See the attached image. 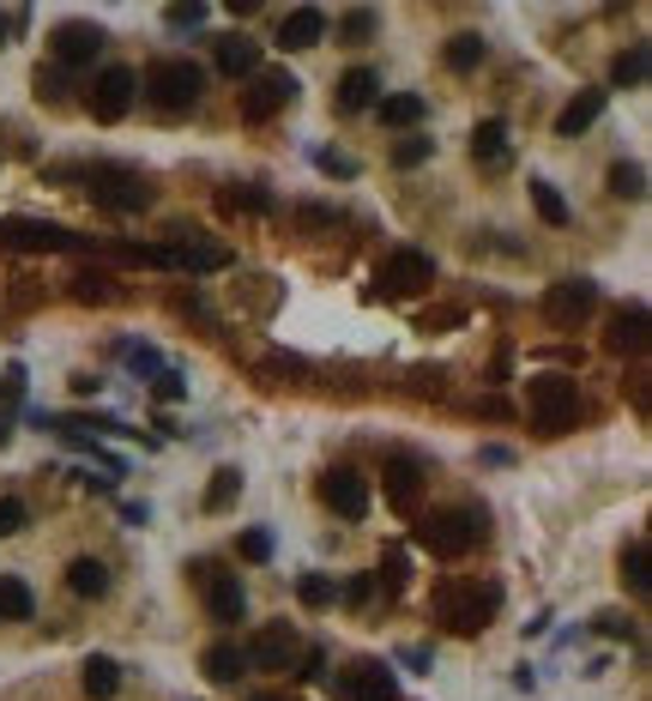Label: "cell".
<instances>
[{"instance_id":"cell-1","label":"cell","mask_w":652,"mask_h":701,"mask_svg":"<svg viewBox=\"0 0 652 701\" xmlns=\"http://www.w3.org/2000/svg\"><path fill=\"white\" fill-rule=\"evenodd\" d=\"M200 85H206V73H200L194 61H151L139 92L151 97V109H158V116H182V109L200 104Z\"/></svg>"},{"instance_id":"cell-2","label":"cell","mask_w":652,"mask_h":701,"mask_svg":"<svg viewBox=\"0 0 652 701\" xmlns=\"http://www.w3.org/2000/svg\"><path fill=\"white\" fill-rule=\"evenodd\" d=\"M417 544H424L429 556H466L483 544V514H471V508H441V514L417 520Z\"/></svg>"},{"instance_id":"cell-3","label":"cell","mask_w":652,"mask_h":701,"mask_svg":"<svg viewBox=\"0 0 652 701\" xmlns=\"http://www.w3.org/2000/svg\"><path fill=\"white\" fill-rule=\"evenodd\" d=\"M526 405H532V429L538 436H568L574 417H580V393H574L568 375H538L526 387Z\"/></svg>"},{"instance_id":"cell-4","label":"cell","mask_w":652,"mask_h":701,"mask_svg":"<svg viewBox=\"0 0 652 701\" xmlns=\"http://www.w3.org/2000/svg\"><path fill=\"white\" fill-rule=\"evenodd\" d=\"M85 194L104 212H146L151 206V182L139 170H115V163H92L85 170Z\"/></svg>"},{"instance_id":"cell-5","label":"cell","mask_w":652,"mask_h":701,"mask_svg":"<svg viewBox=\"0 0 652 701\" xmlns=\"http://www.w3.org/2000/svg\"><path fill=\"white\" fill-rule=\"evenodd\" d=\"M495 605H502V593H495V586H441V593H435V610H441V623L453 635L490 629Z\"/></svg>"},{"instance_id":"cell-6","label":"cell","mask_w":652,"mask_h":701,"mask_svg":"<svg viewBox=\"0 0 652 701\" xmlns=\"http://www.w3.org/2000/svg\"><path fill=\"white\" fill-rule=\"evenodd\" d=\"M592 309H598L592 278H562V285H549V297H544V321L556 327V333H574Z\"/></svg>"},{"instance_id":"cell-7","label":"cell","mask_w":652,"mask_h":701,"mask_svg":"<svg viewBox=\"0 0 652 701\" xmlns=\"http://www.w3.org/2000/svg\"><path fill=\"white\" fill-rule=\"evenodd\" d=\"M0 248H19V254H67V248H79V236H73L67 224L7 219V224H0Z\"/></svg>"},{"instance_id":"cell-8","label":"cell","mask_w":652,"mask_h":701,"mask_svg":"<svg viewBox=\"0 0 652 701\" xmlns=\"http://www.w3.org/2000/svg\"><path fill=\"white\" fill-rule=\"evenodd\" d=\"M381 297H393V302H405V297H417V290H429L435 285V261L424 248H399L387 266H381Z\"/></svg>"},{"instance_id":"cell-9","label":"cell","mask_w":652,"mask_h":701,"mask_svg":"<svg viewBox=\"0 0 652 701\" xmlns=\"http://www.w3.org/2000/svg\"><path fill=\"white\" fill-rule=\"evenodd\" d=\"M393 671L381 666V659H356V666H344L339 678H332V701H393Z\"/></svg>"},{"instance_id":"cell-10","label":"cell","mask_w":652,"mask_h":701,"mask_svg":"<svg viewBox=\"0 0 652 701\" xmlns=\"http://www.w3.org/2000/svg\"><path fill=\"white\" fill-rule=\"evenodd\" d=\"M133 97H139V73L133 67H104L97 85H92V116L97 121H121L127 109H133Z\"/></svg>"},{"instance_id":"cell-11","label":"cell","mask_w":652,"mask_h":701,"mask_svg":"<svg viewBox=\"0 0 652 701\" xmlns=\"http://www.w3.org/2000/svg\"><path fill=\"white\" fill-rule=\"evenodd\" d=\"M297 97V79H290L285 67L278 73H254V85L242 92V121H266V116H278V109Z\"/></svg>"},{"instance_id":"cell-12","label":"cell","mask_w":652,"mask_h":701,"mask_svg":"<svg viewBox=\"0 0 652 701\" xmlns=\"http://www.w3.org/2000/svg\"><path fill=\"white\" fill-rule=\"evenodd\" d=\"M163 261H170L175 273H217V266H229V248L194 242V231H175V242H163Z\"/></svg>"},{"instance_id":"cell-13","label":"cell","mask_w":652,"mask_h":701,"mask_svg":"<svg viewBox=\"0 0 652 701\" xmlns=\"http://www.w3.org/2000/svg\"><path fill=\"white\" fill-rule=\"evenodd\" d=\"M200 586H206V610H212V623H242L248 617V593H242V581L236 575H212V569H194Z\"/></svg>"},{"instance_id":"cell-14","label":"cell","mask_w":652,"mask_h":701,"mask_svg":"<svg viewBox=\"0 0 652 701\" xmlns=\"http://www.w3.org/2000/svg\"><path fill=\"white\" fill-rule=\"evenodd\" d=\"M321 496H327V508L339 520H363L368 514V478L363 471H327V484H321Z\"/></svg>"},{"instance_id":"cell-15","label":"cell","mask_w":652,"mask_h":701,"mask_svg":"<svg viewBox=\"0 0 652 701\" xmlns=\"http://www.w3.org/2000/svg\"><path fill=\"white\" fill-rule=\"evenodd\" d=\"M97 49H104V31H97V24H61V31L49 36V55H55V67H85Z\"/></svg>"},{"instance_id":"cell-16","label":"cell","mask_w":652,"mask_h":701,"mask_svg":"<svg viewBox=\"0 0 652 701\" xmlns=\"http://www.w3.org/2000/svg\"><path fill=\"white\" fill-rule=\"evenodd\" d=\"M248 654L254 671H290V659H297V635L285 629V623H272V629L254 635V647H242Z\"/></svg>"},{"instance_id":"cell-17","label":"cell","mask_w":652,"mask_h":701,"mask_svg":"<svg viewBox=\"0 0 652 701\" xmlns=\"http://www.w3.org/2000/svg\"><path fill=\"white\" fill-rule=\"evenodd\" d=\"M327 36V12L321 7H297L278 19V49H290V55H302V49H321Z\"/></svg>"},{"instance_id":"cell-18","label":"cell","mask_w":652,"mask_h":701,"mask_svg":"<svg viewBox=\"0 0 652 701\" xmlns=\"http://www.w3.org/2000/svg\"><path fill=\"white\" fill-rule=\"evenodd\" d=\"M417 478H424V466H417L411 454H393V460H387V502L411 514V508H417Z\"/></svg>"},{"instance_id":"cell-19","label":"cell","mask_w":652,"mask_h":701,"mask_svg":"<svg viewBox=\"0 0 652 701\" xmlns=\"http://www.w3.org/2000/svg\"><path fill=\"white\" fill-rule=\"evenodd\" d=\"M217 73H229V79H254V73H260V43H248V36H224V43H217Z\"/></svg>"},{"instance_id":"cell-20","label":"cell","mask_w":652,"mask_h":701,"mask_svg":"<svg viewBox=\"0 0 652 701\" xmlns=\"http://www.w3.org/2000/svg\"><path fill=\"white\" fill-rule=\"evenodd\" d=\"M617 357H641L646 351V309H622L617 321H610V339H605Z\"/></svg>"},{"instance_id":"cell-21","label":"cell","mask_w":652,"mask_h":701,"mask_svg":"<svg viewBox=\"0 0 652 701\" xmlns=\"http://www.w3.org/2000/svg\"><path fill=\"white\" fill-rule=\"evenodd\" d=\"M598 116H605V92H580V97H574V104L556 116V134H562V139H574V134H586V127H592Z\"/></svg>"},{"instance_id":"cell-22","label":"cell","mask_w":652,"mask_h":701,"mask_svg":"<svg viewBox=\"0 0 652 701\" xmlns=\"http://www.w3.org/2000/svg\"><path fill=\"white\" fill-rule=\"evenodd\" d=\"M200 666H206V678H212V683H236L242 671H248V654H242L236 641H212Z\"/></svg>"},{"instance_id":"cell-23","label":"cell","mask_w":652,"mask_h":701,"mask_svg":"<svg viewBox=\"0 0 652 701\" xmlns=\"http://www.w3.org/2000/svg\"><path fill=\"white\" fill-rule=\"evenodd\" d=\"M381 127H417L429 116V104H424V92H393V97H381Z\"/></svg>"},{"instance_id":"cell-24","label":"cell","mask_w":652,"mask_h":701,"mask_svg":"<svg viewBox=\"0 0 652 701\" xmlns=\"http://www.w3.org/2000/svg\"><path fill=\"white\" fill-rule=\"evenodd\" d=\"M36 617V593L19 575H0V623H31Z\"/></svg>"},{"instance_id":"cell-25","label":"cell","mask_w":652,"mask_h":701,"mask_svg":"<svg viewBox=\"0 0 652 701\" xmlns=\"http://www.w3.org/2000/svg\"><path fill=\"white\" fill-rule=\"evenodd\" d=\"M471 158L490 163V170H502L507 163V127L502 121H478V134H471Z\"/></svg>"},{"instance_id":"cell-26","label":"cell","mask_w":652,"mask_h":701,"mask_svg":"<svg viewBox=\"0 0 652 701\" xmlns=\"http://www.w3.org/2000/svg\"><path fill=\"white\" fill-rule=\"evenodd\" d=\"M79 678H85V695H92V701H109L115 690H121V666H115V659H104V654L85 659Z\"/></svg>"},{"instance_id":"cell-27","label":"cell","mask_w":652,"mask_h":701,"mask_svg":"<svg viewBox=\"0 0 652 701\" xmlns=\"http://www.w3.org/2000/svg\"><path fill=\"white\" fill-rule=\"evenodd\" d=\"M375 92H381L375 73H368V67H351V73L339 79V109H368V104H375Z\"/></svg>"},{"instance_id":"cell-28","label":"cell","mask_w":652,"mask_h":701,"mask_svg":"<svg viewBox=\"0 0 652 701\" xmlns=\"http://www.w3.org/2000/svg\"><path fill=\"white\" fill-rule=\"evenodd\" d=\"M67 586H73L79 598H104V593H109V569L92 563V556H79V563L67 569Z\"/></svg>"},{"instance_id":"cell-29","label":"cell","mask_w":652,"mask_h":701,"mask_svg":"<svg viewBox=\"0 0 652 701\" xmlns=\"http://www.w3.org/2000/svg\"><path fill=\"white\" fill-rule=\"evenodd\" d=\"M236 496H242V471H236V466H217L212 484H206V508H212V514H224Z\"/></svg>"},{"instance_id":"cell-30","label":"cell","mask_w":652,"mask_h":701,"mask_svg":"<svg viewBox=\"0 0 652 701\" xmlns=\"http://www.w3.org/2000/svg\"><path fill=\"white\" fill-rule=\"evenodd\" d=\"M622 575H629V593L646 598L652 593V575H646V539H634L629 551H622Z\"/></svg>"},{"instance_id":"cell-31","label":"cell","mask_w":652,"mask_h":701,"mask_svg":"<svg viewBox=\"0 0 652 701\" xmlns=\"http://www.w3.org/2000/svg\"><path fill=\"white\" fill-rule=\"evenodd\" d=\"M478 61H483V36L478 31H459L453 43H447V67H453V73H471Z\"/></svg>"},{"instance_id":"cell-32","label":"cell","mask_w":652,"mask_h":701,"mask_svg":"<svg viewBox=\"0 0 652 701\" xmlns=\"http://www.w3.org/2000/svg\"><path fill=\"white\" fill-rule=\"evenodd\" d=\"M532 206H538V219L549 224V231H562V224H568V200H562L549 182H532Z\"/></svg>"},{"instance_id":"cell-33","label":"cell","mask_w":652,"mask_h":701,"mask_svg":"<svg viewBox=\"0 0 652 701\" xmlns=\"http://www.w3.org/2000/svg\"><path fill=\"white\" fill-rule=\"evenodd\" d=\"M73 297H79V302H115L121 290H115L109 273H79V278H73Z\"/></svg>"},{"instance_id":"cell-34","label":"cell","mask_w":652,"mask_h":701,"mask_svg":"<svg viewBox=\"0 0 652 701\" xmlns=\"http://www.w3.org/2000/svg\"><path fill=\"white\" fill-rule=\"evenodd\" d=\"M610 194H617V200H641L646 194V170H641V163H617V170H610Z\"/></svg>"},{"instance_id":"cell-35","label":"cell","mask_w":652,"mask_h":701,"mask_svg":"<svg viewBox=\"0 0 652 701\" xmlns=\"http://www.w3.org/2000/svg\"><path fill=\"white\" fill-rule=\"evenodd\" d=\"M610 79H617V85H641V79H646V43L622 49L617 67H610Z\"/></svg>"},{"instance_id":"cell-36","label":"cell","mask_w":652,"mask_h":701,"mask_svg":"<svg viewBox=\"0 0 652 701\" xmlns=\"http://www.w3.org/2000/svg\"><path fill=\"white\" fill-rule=\"evenodd\" d=\"M297 598H302L309 610H327L332 598H339V586H332L327 575H302V581H297Z\"/></svg>"},{"instance_id":"cell-37","label":"cell","mask_w":652,"mask_h":701,"mask_svg":"<svg viewBox=\"0 0 652 701\" xmlns=\"http://www.w3.org/2000/svg\"><path fill=\"white\" fill-rule=\"evenodd\" d=\"M339 36H344V43H368V36H375V12H368V7H351V12L339 19Z\"/></svg>"},{"instance_id":"cell-38","label":"cell","mask_w":652,"mask_h":701,"mask_svg":"<svg viewBox=\"0 0 652 701\" xmlns=\"http://www.w3.org/2000/svg\"><path fill=\"white\" fill-rule=\"evenodd\" d=\"M236 556H242V563H266V556H272V532L248 527V532L236 539Z\"/></svg>"},{"instance_id":"cell-39","label":"cell","mask_w":652,"mask_h":701,"mask_svg":"<svg viewBox=\"0 0 652 701\" xmlns=\"http://www.w3.org/2000/svg\"><path fill=\"white\" fill-rule=\"evenodd\" d=\"M24 520H31V508H24L19 496H0V539H12V532H24Z\"/></svg>"},{"instance_id":"cell-40","label":"cell","mask_w":652,"mask_h":701,"mask_svg":"<svg viewBox=\"0 0 652 701\" xmlns=\"http://www.w3.org/2000/svg\"><path fill=\"white\" fill-rule=\"evenodd\" d=\"M429 151H435V139H399V146H393V163H399V170H417Z\"/></svg>"},{"instance_id":"cell-41","label":"cell","mask_w":652,"mask_h":701,"mask_svg":"<svg viewBox=\"0 0 652 701\" xmlns=\"http://www.w3.org/2000/svg\"><path fill=\"white\" fill-rule=\"evenodd\" d=\"M36 97H49V104H61V97H67V92H61V73H36Z\"/></svg>"},{"instance_id":"cell-42","label":"cell","mask_w":652,"mask_h":701,"mask_svg":"<svg viewBox=\"0 0 652 701\" xmlns=\"http://www.w3.org/2000/svg\"><path fill=\"white\" fill-rule=\"evenodd\" d=\"M399 586H405V556L393 551V556H387V593H399Z\"/></svg>"},{"instance_id":"cell-43","label":"cell","mask_w":652,"mask_h":701,"mask_svg":"<svg viewBox=\"0 0 652 701\" xmlns=\"http://www.w3.org/2000/svg\"><path fill=\"white\" fill-rule=\"evenodd\" d=\"M368 593H375V581H351V586H344V598H351V605H368Z\"/></svg>"},{"instance_id":"cell-44","label":"cell","mask_w":652,"mask_h":701,"mask_svg":"<svg viewBox=\"0 0 652 701\" xmlns=\"http://www.w3.org/2000/svg\"><path fill=\"white\" fill-rule=\"evenodd\" d=\"M206 19V7H170V24H200Z\"/></svg>"},{"instance_id":"cell-45","label":"cell","mask_w":652,"mask_h":701,"mask_svg":"<svg viewBox=\"0 0 652 701\" xmlns=\"http://www.w3.org/2000/svg\"><path fill=\"white\" fill-rule=\"evenodd\" d=\"M158 400H182V375H158Z\"/></svg>"},{"instance_id":"cell-46","label":"cell","mask_w":652,"mask_h":701,"mask_svg":"<svg viewBox=\"0 0 652 701\" xmlns=\"http://www.w3.org/2000/svg\"><path fill=\"white\" fill-rule=\"evenodd\" d=\"M321 170H332V176H351L356 163H351V158H332V151H321Z\"/></svg>"},{"instance_id":"cell-47","label":"cell","mask_w":652,"mask_h":701,"mask_svg":"<svg viewBox=\"0 0 652 701\" xmlns=\"http://www.w3.org/2000/svg\"><path fill=\"white\" fill-rule=\"evenodd\" d=\"M248 701H278V695H248Z\"/></svg>"},{"instance_id":"cell-48","label":"cell","mask_w":652,"mask_h":701,"mask_svg":"<svg viewBox=\"0 0 652 701\" xmlns=\"http://www.w3.org/2000/svg\"><path fill=\"white\" fill-rule=\"evenodd\" d=\"M0 43H7V19H0Z\"/></svg>"}]
</instances>
